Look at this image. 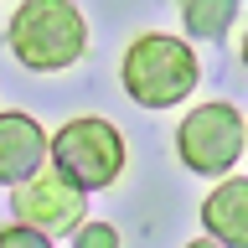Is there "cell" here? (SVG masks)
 I'll return each mask as SVG.
<instances>
[{
  "mask_svg": "<svg viewBox=\"0 0 248 248\" xmlns=\"http://www.w3.org/2000/svg\"><path fill=\"white\" fill-rule=\"evenodd\" d=\"M5 46L31 73H62L88 52V21L73 0H21L5 26Z\"/></svg>",
  "mask_w": 248,
  "mask_h": 248,
  "instance_id": "6da1fadb",
  "label": "cell"
},
{
  "mask_svg": "<svg viewBox=\"0 0 248 248\" xmlns=\"http://www.w3.org/2000/svg\"><path fill=\"white\" fill-rule=\"evenodd\" d=\"M197 78H202L197 52L170 31H145L119 57V83L140 108H176L181 98H191Z\"/></svg>",
  "mask_w": 248,
  "mask_h": 248,
  "instance_id": "7a4b0ae2",
  "label": "cell"
},
{
  "mask_svg": "<svg viewBox=\"0 0 248 248\" xmlns=\"http://www.w3.org/2000/svg\"><path fill=\"white\" fill-rule=\"evenodd\" d=\"M46 155H52V170H62L78 191H104V186L119 181L124 160V135L98 114H78L46 140Z\"/></svg>",
  "mask_w": 248,
  "mask_h": 248,
  "instance_id": "3957f363",
  "label": "cell"
},
{
  "mask_svg": "<svg viewBox=\"0 0 248 248\" xmlns=\"http://www.w3.org/2000/svg\"><path fill=\"white\" fill-rule=\"evenodd\" d=\"M248 150V124L232 104H197L176 124V155L197 176H228Z\"/></svg>",
  "mask_w": 248,
  "mask_h": 248,
  "instance_id": "277c9868",
  "label": "cell"
},
{
  "mask_svg": "<svg viewBox=\"0 0 248 248\" xmlns=\"http://www.w3.org/2000/svg\"><path fill=\"white\" fill-rule=\"evenodd\" d=\"M11 212L16 222L57 238V232H78L83 228V212H88V191H78L62 170H36L31 181H21L11 191Z\"/></svg>",
  "mask_w": 248,
  "mask_h": 248,
  "instance_id": "5b68a950",
  "label": "cell"
},
{
  "mask_svg": "<svg viewBox=\"0 0 248 248\" xmlns=\"http://www.w3.org/2000/svg\"><path fill=\"white\" fill-rule=\"evenodd\" d=\"M46 160V129L21 108H0V186L31 181Z\"/></svg>",
  "mask_w": 248,
  "mask_h": 248,
  "instance_id": "8992f818",
  "label": "cell"
},
{
  "mask_svg": "<svg viewBox=\"0 0 248 248\" xmlns=\"http://www.w3.org/2000/svg\"><path fill=\"white\" fill-rule=\"evenodd\" d=\"M202 228L222 248H248V176H222L202 202Z\"/></svg>",
  "mask_w": 248,
  "mask_h": 248,
  "instance_id": "52a82bcc",
  "label": "cell"
},
{
  "mask_svg": "<svg viewBox=\"0 0 248 248\" xmlns=\"http://www.w3.org/2000/svg\"><path fill=\"white\" fill-rule=\"evenodd\" d=\"M181 21H186V36L222 42L228 26L238 21V0H181Z\"/></svg>",
  "mask_w": 248,
  "mask_h": 248,
  "instance_id": "ba28073f",
  "label": "cell"
},
{
  "mask_svg": "<svg viewBox=\"0 0 248 248\" xmlns=\"http://www.w3.org/2000/svg\"><path fill=\"white\" fill-rule=\"evenodd\" d=\"M73 248H119V228L114 222H83L73 232Z\"/></svg>",
  "mask_w": 248,
  "mask_h": 248,
  "instance_id": "9c48e42d",
  "label": "cell"
},
{
  "mask_svg": "<svg viewBox=\"0 0 248 248\" xmlns=\"http://www.w3.org/2000/svg\"><path fill=\"white\" fill-rule=\"evenodd\" d=\"M0 248H52V238L26 222H11V228H0Z\"/></svg>",
  "mask_w": 248,
  "mask_h": 248,
  "instance_id": "30bf717a",
  "label": "cell"
},
{
  "mask_svg": "<svg viewBox=\"0 0 248 248\" xmlns=\"http://www.w3.org/2000/svg\"><path fill=\"white\" fill-rule=\"evenodd\" d=\"M186 248H222V243H212V238H191Z\"/></svg>",
  "mask_w": 248,
  "mask_h": 248,
  "instance_id": "8fae6325",
  "label": "cell"
},
{
  "mask_svg": "<svg viewBox=\"0 0 248 248\" xmlns=\"http://www.w3.org/2000/svg\"><path fill=\"white\" fill-rule=\"evenodd\" d=\"M243 67H248V31H243Z\"/></svg>",
  "mask_w": 248,
  "mask_h": 248,
  "instance_id": "7c38bea8",
  "label": "cell"
}]
</instances>
